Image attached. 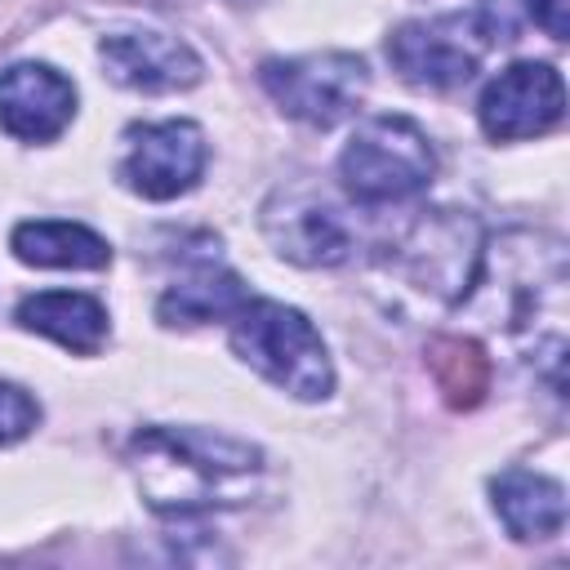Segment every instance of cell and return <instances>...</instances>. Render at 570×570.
Instances as JSON below:
<instances>
[{
  "label": "cell",
  "mask_w": 570,
  "mask_h": 570,
  "mask_svg": "<svg viewBox=\"0 0 570 570\" xmlns=\"http://www.w3.org/2000/svg\"><path fill=\"white\" fill-rule=\"evenodd\" d=\"M129 472L160 517L240 508L263 476V450L214 428H142L129 441Z\"/></svg>",
  "instance_id": "cell-1"
},
{
  "label": "cell",
  "mask_w": 570,
  "mask_h": 570,
  "mask_svg": "<svg viewBox=\"0 0 570 570\" xmlns=\"http://www.w3.org/2000/svg\"><path fill=\"white\" fill-rule=\"evenodd\" d=\"M472 289H476V303H481V312L494 330L499 325L508 334L534 330V347H539V321L557 325V316H561V289H566L561 240L530 236V232L499 236L481 254L468 294Z\"/></svg>",
  "instance_id": "cell-2"
},
{
  "label": "cell",
  "mask_w": 570,
  "mask_h": 570,
  "mask_svg": "<svg viewBox=\"0 0 570 570\" xmlns=\"http://www.w3.org/2000/svg\"><path fill=\"white\" fill-rule=\"evenodd\" d=\"M232 352L258 370L267 383L298 401H321L334 387V365L330 352L316 334V325L272 298H245L232 312Z\"/></svg>",
  "instance_id": "cell-3"
},
{
  "label": "cell",
  "mask_w": 570,
  "mask_h": 570,
  "mask_svg": "<svg viewBox=\"0 0 570 570\" xmlns=\"http://www.w3.org/2000/svg\"><path fill=\"white\" fill-rule=\"evenodd\" d=\"M499 27L503 22L485 4L410 18L387 36V58L401 71V80H410L414 89L445 94L476 76L481 58L503 40Z\"/></svg>",
  "instance_id": "cell-4"
},
{
  "label": "cell",
  "mask_w": 570,
  "mask_h": 570,
  "mask_svg": "<svg viewBox=\"0 0 570 570\" xmlns=\"http://www.w3.org/2000/svg\"><path fill=\"white\" fill-rule=\"evenodd\" d=\"M436 174V151L410 116H370L338 156V178L356 205H396Z\"/></svg>",
  "instance_id": "cell-5"
},
{
  "label": "cell",
  "mask_w": 570,
  "mask_h": 570,
  "mask_svg": "<svg viewBox=\"0 0 570 570\" xmlns=\"http://www.w3.org/2000/svg\"><path fill=\"white\" fill-rule=\"evenodd\" d=\"M476 263H481L476 223L468 214H454V209L419 214L383 254V267L401 285H410L428 298H441V303L468 298Z\"/></svg>",
  "instance_id": "cell-6"
},
{
  "label": "cell",
  "mask_w": 570,
  "mask_h": 570,
  "mask_svg": "<svg viewBox=\"0 0 570 570\" xmlns=\"http://www.w3.org/2000/svg\"><path fill=\"white\" fill-rule=\"evenodd\" d=\"M258 80L285 116L312 129H330L361 107L370 71L356 53L321 49V53H298V58H267L258 67Z\"/></svg>",
  "instance_id": "cell-7"
},
{
  "label": "cell",
  "mask_w": 570,
  "mask_h": 570,
  "mask_svg": "<svg viewBox=\"0 0 570 570\" xmlns=\"http://www.w3.org/2000/svg\"><path fill=\"white\" fill-rule=\"evenodd\" d=\"M125 138H129V151L120 160V178L129 191L147 200H174L200 183L205 160H209L200 125L151 120V125H134Z\"/></svg>",
  "instance_id": "cell-8"
},
{
  "label": "cell",
  "mask_w": 570,
  "mask_h": 570,
  "mask_svg": "<svg viewBox=\"0 0 570 570\" xmlns=\"http://www.w3.org/2000/svg\"><path fill=\"white\" fill-rule=\"evenodd\" d=\"M561 116H566V85L561 71L548 62H512L485 85L476 102V120L494 142L548 134Z\"/></svg>",
  "instance_id": "cell-9"
},
{
  "label": "cell",
  "mask_w": 570,
  "mask_h": 570,
  "mask_svg": "<svg viewBox=\"0 0 570 570\" xmlns=\"http://www.w3.org/2000/svg\"><path fill=\"white\" fill-rule=\"evenodd\" d=\"M107 76L138 94H178L200 80V58L187 40L165 31H111L98 45Z\"/></svg>",
  "instance_id": "cell-10"
},
{
  "label": "cell",
  "mask_w": 570,
  "mask_h": 570,
  "mask_svg": "<svg viewBox=\"0 0 570 570\" xmlns=\"http://www.w3.org/2000/svg\"><path fill=\"white\" fill-rule=\"evenodd\" d=\"M263 232L276 254L298 267H338L352 254L347 223L307 191H276L263 205Z\"/></svg>",
  "instance_id": "cell-11"
},
{
  "label": "cell",
  "mask_w": 570,
  "mask_h": 570,
  "mask_svg": "<svg viewBox=\"0 0 570 570\" xmlns=\"http://www.w3.org/2000/svg\"><path fill=\"white\" fill-rule=\"evenodd\" d=\"M76 116V89L45 62H13L0 71V129L22 142L58 138Z\"/></svg>",
  "instance_id": "cell-12"
},
{
  "label": "cell",
  "mask_w": 570,
  "mask_h": 570,
  "mask_svg": "<svg viewBox=\"0 0 570 570\" xmlns=\"http://www.w3.org/2000/svg\"><path fill=\"white\" fill-rule=\"evenodd\" d=\"M494 494V512L508 525L512 539L534 543V539H552L566 525V490L561 481L530 472V468H508L490 481Z\"/></svg>",
  "instance_id": "cell-13"
},
{
  "label": "cell",
  "mask_w": 570,
  "mask_h": 570,
  "mask_svg": "<svg viewBox=\"0 0 570 570\" xmlns=\"http://www.w3.org/2000/svg\"><path fill=\"white\" fill-rule=\"evenodd\" d=\"M245 281L223 267L218 258L191 263L156 303V316L165 325H209V321H232V312L245 303Z\"/></svg>",
  "instance_id": "cell-14"
},
{
  "label": "cell",
  "mask_w": 570,
  "mask_h": 570,
  "mask_svg": "<svg viewBox=\"0 0 570 570\" xmlns=\"http://www.w3.org/2000/svg\"><path fill=\"white\" fill-rule=\"evenodd\" d=\"M18 325L31 334H45L53 343H62L67 352L94 356L107 343V307L89 294H71V289H45L18 303Z\"/></svg>",
  "instance_id": "cell-15"
},
{
  "label": "cell",
  "mask_w": 570,
  "mask_h": 570,
  "mask_svg": "<svg viewBox=\"0 0 570 570\" xmlns=\"http://www.w3.org/2000/svg\"><path fill=\"white\" fill-rule=\"evenodd\" d=\"M9 245L31 267H85V272H98V267L111 263V245L85 223L31 218V223L13 227Z\"/></svg>",
  "instance_id": "cell-16"
},
{
  "label": "cell",
  "mask_w": 570,
  "mask_h": 570,
  "mask_svg": "<svg viewBox=\"0 0 570 570\" xmlns=\"http://www.w3.org/2000/svg\"><path fill=\"white\" fill-rule=\"evenodd\" d=\"M428 370H432L436 387L445 392V401L459 405V410H472L485 396V387H490V356H485V347L472 343V338H459V334L432 338Z\"/></svg>",
  "instance_id": "cell-17"
},
{
  "label": "cell",
  "mask_w": 570,
  "mask_h": 570,
  "mask_svg": "<svg viewBox=\"0 0 570 570\" xmlns=\"http://www.w3.org/2000/svg\"><path fill=\"white\" fill-rule=\"evenodd\" d=\"M36 423H40V405L18 383H0V445L22 441Z\"/></svg>",
  "instance_id": "cell-18"
},
{
  "label": "cell",
  "mask_w": 570,
  "mask_h": 570,
  "mask_svg": "<svg viewBox=\"0 0 570 570\" xmlns=\"http://www.w3.org/2000/svg\"><path fill=\"white\" fill-rule=\"evenodd\" d=\"M530 18L552 36V40H566L570 36V0H525Z\"/></svg>",
  "instance_id": "cell-19"
},
{
  "label": "cell",
  "mask_w": 570,
  "mask_h": 570,
  "mask_svg": "<svg viewBox=\"0 0 570 570\" xmlns=\"http://www.w3.org/2000/svg\"><path fill=\"white\" fill-rule=\"evenodd\" d=\"M227 4H258V0H227Z\"/></svg>",
  "instance_id": "cell-20"
}]
</instances>
